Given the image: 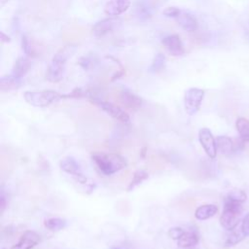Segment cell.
Segmentation results:
<instances>
[{
  "label": "cell",
  "instance_id": "6da1fadb",
  "mask_svg": "<svg viewBox=\"0 0 249 249\" xmlns=\"http://www.w3.org/2000/svg\"><path fill=\"white\" fill-rule=\"evenodd\" d=\"M76 50L75 45H66L54 53L46 74V79L49 82L58 83L63 79L66 61L74 54Z\"/></svg>",
  "mask_w": 249,
  "mask_h": 249
},
{
  "label": "cell",
  "instance_id": "7a4b0ae2",
  "mask_svg": "<svg viewBox=\"0 0 249 249\" xmlns=\"http://www.w3.org/2000/svg\"><path fill=\"white\" fill-rule=\"evenodd\" d=\"M91 159L100 172L112 175L126 167L125 159L117 153H94Z\"/></svg>",
  "mask_w": 249,
  "mask_h": 249
},
{
  "label": "cell",
  "instance_id": "3957f363",
  "mask_svg": "<svg viewBox=\"0 0 249 249\" xmlns=\"http://www.w3.org/2000/svg\"><path fill=\"white\" fill-rule=\"evenodd\" d=\"M242 215V203L232 201L225 198L223 212L220 216V224L221 226L227 230L231 231L235 229L241 219Z\"/></svg>",
  "mask_w": 249,
  "mask_h": 249
},
{
  "label": "cell",
  "instance_id": "277c9868",
  "mask_svg": "<svg viewBox=\"0 0 249 249\" xmlns=\"http://www.w3.org/2000/svg\"><path fill=\"white\" fill-rule=\"evenodd\" d=\"M24 100L34 107H47L53 103L57 102L62 98V94L57 91L45 89L39 91H25L23 93Z\"/></svg>",
  "mask_w": 249,
  "mask_h": 249
},
{
  "label": "cell",
  "instance_id": "5b68a950",
  "mask_svg": "<svg viewBox=\"0 0 249 249\" xmlns=\"http://www.w3.org/2000/svg\"><path fill=\"white\" fill-rule=\"evenodd\" d=\"M204 97V90L198 88H190L184 94V106L188 115L193 116L200 108L201 102Z\"/></svg>",
  "mask_w": 249,
  "mask_h": 249
},
{
  "label": "cell",
  "instance_id": "8992f818",
  "mask_svg": "<svg viewBox=\"0 0 249 249\" xmlns=\"http://www.w3.org/2000/svg\"><path fill=\"white\" fill-rule=\"evenodd\" d=\"M91 99V102L96 104L102 111H104L106 114H108L109 116H111L113 119L123 123V124H128L129 123V116L119 106L110 103V102H106L103 101L99 98L90 96L89 97Z\"/></svg>",
  "mask_w": 249,
  "mask_h": 249
},
{
  "label": "cell",
  "instance_id": "52a82bcc",
  "mask_svg": "<svg viewBox=\"0 0 249 249\" xmlns=\"http://www.w3.org/2000/svg\"><path fill=\"white\" fill-rule=\"evenodd\" d=\"M198 140L202 146L204 152L210 159H215L217 156V144L216 138L207 127H202L198 131Z\"/></svg>",
  "mask_w": 249,
  "mask_h": 249
},
{
  "label": "cell",
  "instance_id": "ba28073f",
  "mask_svg": "<svg viewBox=\"0 0 249 249\" xmlns=\"http://www.w3.org/2000/svg\"><path fill=\"white\" fill-rule=\"evenodd\" d=\"M59 166L62 171L73 176L79 183L85 184L87 182V178L82 172L80 164L76 161V160L72 157H65L60 160Z\"/></svg>",
  "mask_w": 249,
  "mask_h": 249
},
{
  "label": "cell",
  "instance_id": "9c48e42d",
  "mask_svg": "<svg viewBox=\"0 0 249 249\" xmlns=\"http://www.w3.org/2000/svg\"><path fill=\"white\" fill-rule=\"evenodd\" d=\"M121 19L117 17H111L107 18H103L101 20H98L93 26H92V34L95 37H103L106 34L112 32L118 25H120Z\"/></svg>",
  "mask_w": 249,
  "mask_h": 249
},
{
  "label": "cell",
  "instance_id": "30bf717a",
  "mask_svg": "<svg viewBox=\"0 0 249 249\" xmlns=\"http://www.w3.org/2000/svg\"><path fill=\"white\" fill-rule=\"evenodd\" d=\"M161 43L168 51V53L174 56H180L185 53V48L182 40L176 34H171L163 37Z\"/></svg>",
  "mask_w": 249,
  "mask_h": 249
},
{
  "label": "cell",
  "instance_id": "8fae6325",
  "mask_svg": "<svg viewBox=\"0 0 249 249\" xmlns=\"http://www.w3.org/2000/svg\"><path fill=\"white\" fill-rule=\"evenodd\" d=\"M130 0H110L104 7V12L107 16L118 17L126 12L130 7Z\"/></svg>",
  "mask_w": 249,
  "mask_h": 249
},
{
  "label": "cell",
  "instance_id": "7c38bea8",
  "mask_svg": "<svg viewBox=\"0 0 249 249\" xmlns=\"http://www.w3.org/2000/svg\"><path fill=\"white\" fill-rule=\"evenodd\" d=\"M40 241V236L33 231H26L12 249H32Z\"/></svg>",
  "mask_w": 249,
  "mask_h": 249
},
{
  "label": "cell",
  "instance_id": "4fadbf2b",
  "mask_svg": "<svg viewBox=\"0 0 249 249\" xmlns=\"http://www.w3.org/2000/svg\"><path fill=\"white\" fill-rule=\"evenodd\" d=\"M119 99L121 101V103L126 107V108H129V109H138L141 107L142 105V99L140 96L136 95L135 93L131 92L130 90L128 89H123L121 92H120V95H119Z\"/></svg>",
  "mask_w": 249,
  "mask_h": 249
},
{
  "label": "cell",
  "instance_id": "5bb4252c",
  "mask_svg": "<svg viewBox=\"0 0 249 249\" xmlns=\"http://www.w3.org/2000/svg\"><path fill=\"white\" fill-rule=\"evenodd\" d=\"M176 20L178 21L179 25L188 32H193L197 29V20L190 13L182 11L181 14L176 18Z\"/></svg>",
  "mask_w": 249,
  "mask_h": 249
},
{
  "label": "cell",
  "instance_id": "9a60e30c",
  "mask_svg": "<svg viewBox=\"0 0 249 249\" xmlns=\"http://www.w3.org/2000/svg\"><path fill=\"white\" fill-rule=\"evenodd\" d=\"M30 68H31L30 59L26 56H20L15 61L11 73L16 77L22 79L28 73Z\"/></svg>",
  "mask_w": 249,
  "mask_h": 249
},
{
  "label": "cell",
  "instance_id": "2e32d148",
  "mask_svg": "<svg viewBox=\"0 0 249 249\" xmlns=\"http://www.w3.org/2000/svg\"><path fill=\"white\" fill-rule=\"evenodd\" d=\"M217 150L224 156H230L235 152V145L231 138L226 135H220L216 138Z\"/></svg>",
  "mask_w": 249,
  "mask_h": 249
},
{
  "label": "cell",
  "instance_id": "e0dca14e",
  "mask_svg": "<svg viewBox=\"0 0 249 249\" xmlns=\"http://www.w3.org/2000/svg\"><path fill=\"white\" fill-rule=\"evenodd\" d=\"M22 85V79L18 78L12 73L9 75L2 76L0 78V89L2 91L14 90L20 88Z\"/></svg>",
  "mask_w": 249,
  "mask_h": 249
},
{
  "label": "cell",
  "instance_id": "ac0fdd59",
  "mask_svg": "<svg viewBox=\"0 0 249 249\" xmlns=\"http://www.w3.org/2000/svg\"><path fill=\"white\" fill-rule=\"evenodd\" d=\"M218 212V207L215 204H203L198 206L195 211V217L197 220L203 221L215 216Z\"/></svg>",
  "mask_w": 249,
  "mask_h": 249
},
{
  "label": "cell",
  "instance_id": "d6986e66",
  "mask_svg": "<svg viewBox=\"0 0 249 249\" xmlns=\"http://www.w3.org/2000/svg\"><path fill=\"white\" fill-rule=\"evenodd\" d=\"M199 237L195 231H185L180 239L177 240V244L181 248H190L196 246L198 243Z\"/></svg>",
  "mask_w": 249,
  "mask_h": 249
},
{
  "label": "cell",
  "instance_id": "ffe728a7",
  "mask_svg": "<svg viewBox=\"0 0 249 249\" xmlns=\"http://www.w3.org/2000/svg\"><path fill=\"white\" fill-rule=\"evenodd\" d=\"M235 127L240 138L245 142H249V120L239 117L235 122Z\"/></svg>",
  "mask_w": 249,
  "mask_h": 249
},
{
  "label": "cell",
  "instance_id": "44dd1931",
  "mask_svg": "<svg viewBox=\"0 0 249 249\" xmlns=\"http://www.w3.org/2000/svg\"><path fill=\"white\" fill-rule=\"evenodd\" d=\"M45 227L53 231H58L62 229L65 228L66 226V221L62 218H57V217H53V218H49L45 221Z\"/></svg>",
  "mask_w": 249,
  "mask_h": 249
},
{
  "label": "cell",
  "instance_id": "7402d4cb",
  "mask_svg": "<svg viewBox=\"0 0 249 249\" xmlns=\"http://www.w3.org/2000/svg\"><path fill=\"white\" fill-rule=\"evenodd\" d=\"M149 177V174L145 171V170H136L134 173H133V177L127 187V192H130L132 191L135 187H137L138 185H140L143 181H145L147 178Z\"/></svg>",
  "mask_w": 249,
  "mask_h": 249
},
{
  "label": "cell",
  "instance_id": "603a6c76",
  "mask_svg": "<svg viewBox=\"0 0 249 249\" xmlns=\"http://www.w3.org/2000/svg\"><path fill=\"white\" fill-rule=\"evenodd\" d=\"M244 238H246V237L243 235V233L241 232L239 227L237 226L235 229H233V230L231 231V234L229 235L228 239H227L226 242H225V245H226L227 247L234 246L235 244L239 243V242H240L241 240H243Z\"/></svg>",
  "mask_w": 249,
  "mask_h": 249
},
{
  "label": "cell",
  "instance_id": "cb8c5ba5",
  "mask_svg": "<svg viewBox=\"0 0 249 249\" xmlns=\"http://www.w3.org/2000/svg\"><path fill=\"white\" fill-rule=\"evenodd\" d=\"M165 66V56L162 53H157L150 66V71L159 72Z\"/></svg>",
  "mask_w": 249,
  "mask_h": 249
},
{
  "label": "cell",
  "instance_id": "d4e9b609",
  "mask_svg": "<svg viewBox=\"0 0 249 249\" xmlns=\"http://www.w3.org/2000/svg\"><path fill=\"white\" fill-rule=\"evenodd\" d=\"M136 14L141 20L147 19L151 16V8L145 2H139L136 6Z\"/></svg>",
  "mask_w": 249,
  "mask_h": 249
},
{
  "label": "cell",
  "instance_id": "484cf974",
  "mask_svg": "<svg viewBox=\"0 0 249 249\" xmlns=\"http://www.w3.org/2000/svg\"><path fill=\"white\" fill-rule=\"evenodd\" d=\"M97 63V59L95 55L92 54H86L84 56H82L79 60V64L80 66L85 69V70H89L91 67H94V65Z\"/></svg>",
  "mask_w": 249,
  "mask_h": 249
},
{
  "label": "cell",
  "instance_id": "4316f807",
  "mask_svg": "<svg viewBox=\"0 0 249 249\" xmlns=\"http://www.w3.org/2000/svg\"><path fill=\"white\" fill-rule=\"evenodd\" d=\"M225 198L232 201H236L239 203H243L246 200V194L241 190H234L230 192Z\"/></svg>",
  "mask_w": 249,
  "mask_h": 249
},
{
  "label": "cell",
  "instance_id": "83f0119b",
  "mask_svg": "<svg viewBox=\"0 0 249 249\" xmlns=\"http://www.w3.org/2000/svg\"><path fill=\"white\" fill-rule=\"evenodd\" d=\"M21 47L23 52L27 54V55H33V50L30 44L29 39L27 38L26 35H22L21 36Z\"/></svg>",
  "mask_w": 249,
  "mask_h": 249
},
{
  "label": "cell",
  "instance_id": "f1b7e54d",
  "mask_svg": "<svg viewBox=\"0 0 249 249\" xmlns=\"http://www.w3.org/2000/svg\"><path fill=\"white\" fill-rule=\"evenodd\" d=\"M184 233H185V231H184L182 228H179V227L171 228V229L168 231V235H169V237H171V238L174 239V240L180 239Z\"/></svg>",
  "mask_w": 249,
  "mask_h": 249
},
{
  "label": "cell",
  "instance_id": "f546056e",
  "mask_svg": "<svg viewBox=\"0 0 249 249\" xmlns=\"http://www.w3.org/2000/svg\"><path fill=\"white\" fill-rule=\"evenodd\" d=\"M239 229L245 237L249 236V213H247L241 221Z\"/></svg>",
  "mask_w": 249,
  "mask_h": 249
},
{
  "label": "cell",
  "instance_id": "4dcf8cb0",
  "mask_svg": "<svg viewBox=\"0 0 249 249\" xmlns=\"http://www.w3.org/2000/svg\"><path fill=\"white\" fill-rule=\"evenodd\" d=\"M181 10L177 7H167L166 9L163 10L162 14L167 17V18H176L180 14H181Z\"/></svg>",
  "mask_w": 249,
  "mask_h": 249
},
{
  "label": "cell",
  "instance_id": "1f68e13d",
  "mask_svg": "<svg viewBox=\"0 0 249 249\" xmlns=\"http://www.w3.org/2000/svg\"><path fill=\"white\" fill-rule=\"evenodd\" d=\"M7 207V196L5 191L2 189L1 190V195H0V213L2 214Z\"/></svg>",
  "mask_w": 249,
  "mask_h": 249
},
{
  "label": "cell",
  "instance_id": "d6a6232c",
  "mask_svg": "<svg viewBox=\"0 0 249 249\" xmlns=\"http://www.w3.org/2000/svg\"><path fill=\"white\" fill-rule=\"evenodd\" d=\"M1 41L5 42V43H9V42H11V39L4 32H1Z\"/></svg>",
  "mask_w": 249,
  "mask_h": 249
},
{
  "label": "cell",
  "instance_id": "836d02e7",
  "mask_svg": "<svg viewBox=\"0 0 249 249\" xmlns=\"http://www.w3.org/2000/svg\"><path fill=\"white\" fill-rule=\"evenodd\" d=\"M112 249H120V248H112Z\"/></svg>",
  "mask_w": 249,
  "mask_h": 249
},
{
  "label": "cell",
  "instance_id": "e575fe53",
  "mask_svg": "<svg viewBox=\"0 0 249 249\" xmlns=\"http://www.w3.org/2000/svg\"><path fill=\"white\" fill-rule=\"evenodd\" d=\"M3 249H5V248H3Z\"/></svg>",
  "mask_w": 249,
  "mask_h": 249
}]
</instances>
